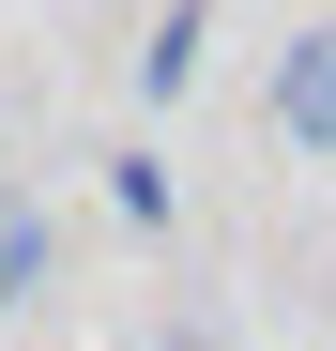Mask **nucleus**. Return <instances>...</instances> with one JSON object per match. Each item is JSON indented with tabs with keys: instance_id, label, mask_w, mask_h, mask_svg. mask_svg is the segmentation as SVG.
<instances>
[{
	"instance_id": "obj_1",
	"label": "nucleus",
	"mask_w": 336,
	"mask_h": 351,
	"mask_svg": "<svg viewBox=\"0 0 336 351\" xmlns=\"http://www.w3.org/2000/svg\"><path fill=\"white\" fill-rule=\"evenodd\" d=\"M260 123L291 138V153H336V16H321V31H291V46L260 62Z\"/></svg>"
},
{
	"instance_id": "obj_2",
	"label": "nucleus",
	"mask_w": 336,
	"mask_h": 351,
	"mask_svg": "<svg viewBox=\"0 0 336 351\" xmlns=\"http://www.w3.org/2000/svg\"><path fill=\"white\" fill-rule=\"evenodd\" d=\"M46 260H62V229H46L16 184H0V306H16V290H46Z\"/></svg>"
}]
</instances>
